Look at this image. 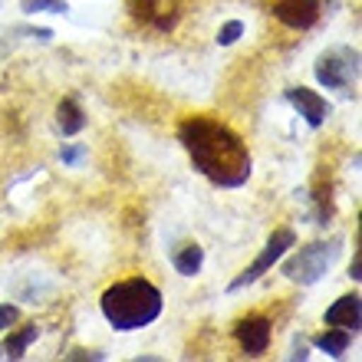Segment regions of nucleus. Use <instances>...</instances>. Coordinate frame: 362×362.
I'll list each match as a JSON object with an SVG mask.
<instances>
[{"instance_id": "nucleus-1", "label": "nucleus", "mask_w": 362, "mask_h": 362, "mask_svg": "<svg viewBox=\"0 0 362 362\" xmlns=\"http://www.w3.org/2000/svg\"><path fill=\"white\" fill-rule=\"evenodd\" d=\"M178 142L211 185L240 188L250 178V152L224 122L211 115H191L178 125Z\"/></svg>"}, {"instance_id": "nucleus-2", "label": "nucleus", "mask_w": 362, "mask_h": 362, "mask_svg": "<svg viewBox=\"0 0 362 362\" xmlns=\"http://www.w3.org/2000/svg\"><path fill=\"white\" fill-rule=\"evenodd\" d=\"M162 290L145 280V276H129V280H119L103 293L99 300V310H103L105 323L119 329V333H135V329H145L152 326L158 316H162Z\"/></svg>"}, {"instance_id": "nucleus-3", "label": "nucleus", "mask_w": 362, "mask_h": 362, "mask_svg": "<svg viewBox=\"0 0 362 362\" xmlns=\"http://www.w3.org/2000/svg\"><path fill=\"white\" fill-rule=\"evenodd\" d=\"M343 254V238L333 240H316V244H306L293 254V257H280V274L296 286H313L326 276V270L336 264V257Z\"/></svg>"}, {"instance_id": "nucleus-4", "label": "nucleus", "mask_w": 362, "mask_h": 362, "mask_svg": "<svg viewBox=\"0 0 362 362\" xmlns=\"http://www.w3.org/2000/svg\"><path fill=\"white\" fill-rule=\"evenodd\" d=\"M313 73H316V83H320V86L349 93V86H356V79H359V49L356 47L326 49L323 57L316 59Z\"/></svg>"}, {"instance_id": "nucleus-5", "label": "nucleus", "mask_w": 362, "mask_h": 362, "mask_svg": "<svg viewBox=\"0 0 362 362\" xmlns=\"http://www.w3.org/2000/svg\"><path fill=\"white\" fill-rule=\"evenodd\" d=\"M296 244V234H293V228H276L274 234H270V240L264 244V250H260L257 257H254V264L250 267H244L234 280L228 284V293H238V290H244V286H250V284H257L260 276L267 274L274 264H280V257H284L286 250Z\"/></svg>"}, {"instance_id": "nucleus-6", "label": "nucleus", "mask_w": 362, "mask_h": 362, "mask_svg": "<svg viewBox=\"0 0 362 362\" xmlns=\"http://www.w3.org/2000/svg\"><path fill=\"white\" fill-rule=\"evenodd\" d=\"M284 99L303 115V122L310 125V129H323L329 112H333V105L326 103L323 95L316 93V89H306V86H290L284 93Z\"/></svg>"}, {"instance_id": "nucleus-7", "label": "nucleus", "mask_w": 362, "mask_h": 362, "mask_svg": "<svg viewBox=\"0 0 362 362\" xmlns=\"http://www.w3.org/2000/svg\"><path fill=\"white\" fill-rule=\"evenodd\" d=\"M270 336H274V329H270L267 316H244V320H238V326H234V339H238L240 349L247 356L267 353Z\"/></svg>"}, {"instance_id": "nucleus-8", "label": "nucleus", "mask_w": 362, "mask_h": 362, "mask_svg": "<svg viewBox=\"0 0 362 362\" xmlns=\"http://www.w3.org/2000/svg\"><path fill=\"white\" fill-rule=\"evenodd\" d=\"M323 13L320 0H274V17L290 30H310Z\"/></svg>"}, {"instance_id": "nucleus-9", "label": "nucleus", "mask_w": 362, "mask_h": 362, "mask_svg": "<svg viewBox=\"0 0 362 362\" xmlns=\"http://www.w3.org/2000/svg\"><path fill=\"white\" fill-rule=\"evenodd\" d=\"M132 10L142 23L162 30V33L175 30V23H178V17H181L178 0H132Z\"/></svg>"}, {"instance_id": "nucleus-10", "label": "nucleus", "mask_w": 362, "mask_h": 362, "mask_svg": "<svg viewBox=\"0 0 362 362\" xmlns=\"http://www.w3.org/2000/svg\"><path fill=\"white\" fill-rule=\"evenodd\" d=\"M326 326H339V329L359 333V326H362V300H359V293L339 296V300L326 310Z\"/></svg>"}, {"instance_id": "nucleus-11", "label": "nucleus", "mask_w": 362, "mask_h": 362, "mask_svg": "<svg viewBox=\"0 0 362 362\" xmlns=\"http://www.w3.org/2000/svg\"><path fill=\"white\" fill-rule=\"evenodd\" d=\"M349 343H353V333H349V329H339V326H326L323 333L313 336L316 349L326 356H333V359H339V356L349 349Z\"/></svg>"}, {"instance_id": "nucleus-12", "label": "nucleus", "mask_w": 362, "mask_h": 362, "mask_svg": "<svg viewBox=\"0 0 362 362\" xmlns=\"http://www.w3.org/2000/svg\"><path fill=\"white\" fill-rule=\"evenodd\" d=\"M37 336H40V326L37 323H27V326H20L17 333H10L7 339H4V359H23V353L30 349V343H37Z\"/></svg>"}, {"instance_id": "nucleus-13", "label": "nucleus", "mask_w": 362, "mask_h": 362, "mask_svg": "<svg viewBox=\"0 0 362 362\" xmlns=\"http://www.w3.org/2000/svg\"><path fill=\"white\" fill-rule=\"evenodd\" d=\"M201 264H204V247L201 244H181L178 250H172V267L181 276L201 274Z\"/></svg>"}, {"instance_id": "nucleus-14", "label": "nucleus", "mask_w": 362, "mask_h": 362, "mask_svg": "<svg viewBox=\"0 0 362 362\" xmlns=\"http://www.w3.org/2000/svg\"><path fill=\"white\" fill-rule=\"evenodd\" d=\"M57 125L63 135H79L86 129V115H83L76 99H63V103L57 105Z\"/></svg>"}, {"instance_id": "nucleus-15", "label": "nucleus", "mask_w": 362, "mask_h": 362, "mask_svg": "<svg viewBox=\"0 0 362 362\" xmlns=\"http://www.w3.org/2000/svg\"><path fill=\"white\" fill-rule=\"evenodd\" d=\"M23 13H66L69 4L66 0H20Z\"/></svg>"}, {"instance_id": "nucleus-16", "label": "nucleus", "mask_w": 362, "mask_h": 362, "mask_svg": "<svg viewBox=\"0 0 362 362\" xmlns=\"http://www.w3.org/2000/svg\"><path fill=\"white\" fill-rule=\"evenodd\" d=\"M240 33H244V23H240V20H228V23L218 30V47H234L240 40Z\"/></svg>"}, {"instance_id": "nucleus-17", "label": "nucleus", "mask_w": 362, "mask_h": 362, "mask_svg": "<svg viewBox=\"0 0 362 362\" xmlns=\"http://www.w3.org/2000/svg\"><path fill=\"white\" fill-rule=\"evenodd\" d=\"M86 152H89L86 145H63V148H59V162L73 168V165H79L86 158Z\"/></svg>"}, {"instance_id": "nucleus-18", "label": "nucleus", "mask_w": 362, "mask_h": 362, "mask_svg": "<svg viewBox=\"0 0 362 362\" xmlns=\"http://www.w3.org/2000/svg\"><path fill=\"white\" fill-rule=\"evenodd\" d=\"M17 320H20V310H17V306L0 303V333H4V329H10V326L17 323Z\"/></svg>"}, {"instance_id": "nucleus-19", "label": "nucleus", "mask_w": 362, "mask_h": 362, "mask_svg": "<svg viewBox=\"0 0 362 362\" xmlns=\"http://www.w3.org/2000/svg\"><path fill=\"white\" fill-rule=\"evenodd\" d=\"M66 359H95V362H103L105 356L103 353H86V349H76V353H69Z\"/></svg>"}, {"instance_id": "nucleus-20", "label": "nucleus", "mask_w": 362, "mask_h": 362, "mask_svg": "<svg viewBox=\"0 0 362 362\" xmlns=\"http://www.w3.org/2000/svg\"><path fill=\"white\" fill-rule=\"evenodd\" d=\"M306 356H310V353H306V343H303V339H300V343H293V353H290V359H306Z\"/></svg>"}, {"instance_id": "nucleus-21", "label": "nucleus", "mask_w": 362, "mask_h": 362, "mask_svg": "<svg viewBox=\"0 0 362 362\" xmlns=\"http://www.w3.org/2000/svg\"><path fill=\"white\" fill-rule=\"evenodd\" d=\"M349 276H353V280H362V257H359V254H356L353 267H349Z\"/></svg>"}, {"instance_id": "nucleus-22", "label": "nucleus", "mask_w": 362, "mask_h": 362, "mask_svg": "<svg viewBox=\"0 0 362 362\" xmlns=\"http://www.w3.org/2000/svg\"><path fill=\"white\" fill-rule=\"evenodd\" d=\"M0 359H4V349H0Z\"/></svg>"}]
</instances>
